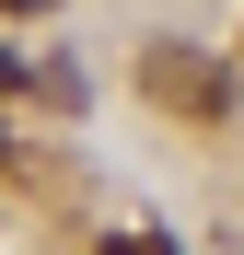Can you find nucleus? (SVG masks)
<instances>
[{
    "instance_id": "obj_1",
    "label": "nucleus",
    "mask_w": 244,
    "mask_h": 255,
    "mask_svg": "<svg viewBox=\"0 0 244 255\" xmlns=\"http://www.w3.org/2000/svg\"><path fill=\"white\" fill-rule=\"evenodd\" d=\"M140 93H151V105H175V116H221V105H233V81L198 58V47H151V58H140Z\"/></svg>"
},
{
    "instance_id": "obj_2",
    "label": "nucleus",
    "mask_w": 244,
    "mask_h": 255,
    "mask_svg": "<svg viewBox=\"0 0 244 255\" xmlns=\"http://www.w3.org/2000/svg\"><path fill=\"white\" fill-rule=\"evenodd\" d=\"M105 255H175V244H163V232H116Z\"/></svg>"
},
{
    "instance_id": "obj_3",
    "label": "nucleus",
    "mask_w": 244,
    "mask_h": 255,
    "mask_svg": "<svg viewBox=\"0 0 244 255\" xmlns=\"http://www.w3.org/2000/svg\"><path fill=\"white\" fill-rule=\"evenodd\" d=\"M0 93H23V58H12V47H0Z\"/></svg>"
}]
</instances>
